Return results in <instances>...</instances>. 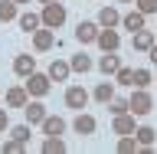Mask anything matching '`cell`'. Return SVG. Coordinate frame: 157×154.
<instances>
[{
    "mask_svg": "<svg viewBox=\"0 0 157 154\" xmlns=\"http://www.w3.org/2000/svg\"><path fill=\"white\" fill-rule=\"evenodd\" d=\"M39 23L43 26H49V30H59L62 23H66V7L62 3H43V10H39Z\"/></svg>",
    "mask_w": 157,
    "mask_h": 154,
    "instance_id": "cell-1",
    "label": "cell"
},
{
    "mask_svg": "<svg viewBox=\"0 0 157 154\" xmlns=\"http://www.w3.org/2000/svg\"><path fill=\"white\" fill-rule=\"evenodd\" d=\"M26 92H29V98H46L49 92H52V79L46 76V72H33V76H26Z\"/></svg>",
    "mask_w": 157,
    "mask_h": 154,
    "instance_id": "cell-2",
    "label": "cell"
},
{
    "mask_svg": "<svg viewBox=\"0 0 157 154\" xmlns=\"http://www.w3.org/2000/svg\"><path fill=\"white\" fill-rule=\"evenodd\" d=\"M128 105H131V115L144 118V115H151V112H154V98H151V92H147V89H134V92H131V98H128Z\"/></svg>",
    "mask_w": 157,
    "mask_h": 154,
    "instance_id": "cell-3",
    "label": "cell"
},
{
    "mask_svg": "<svg viewBox=\"0 0 157 154\" xmlns=\"http://www.w3.org/2000/svg\"><path fill=\"white\" fill-rule=\"evenodd\" d=\"M29 36H33V49H36V53H49V49L59 43L56 30H49V26H39L36 33H29Z\"/></svg>",
    "mask_w": 157,
    "mask_h": 154,
    "instance_id": "cell-4",
    "label": "cell"
},
{
    "mask_svg": "<svg viewBox=\"0 0 157 154\" xmlns=\"http://www.w3.org/2000/svg\"><path fill=\"white\" fill-rule=\"evenodd\" d=\"M72 131H75V135H82V138H92V135L98 131V121H95V115H88V112H75Z\"/></svg>",
    "mask_w": 157,
    "mask_h": 154,
    "instance_id": "cell-5",
    "label": "cell"
},
{
    "mask_svg": "<svg viewBox=\"0 0 157 154\" xmlns=\"http://www.w3.org/2000/svg\"><path fill=\"white\" fill-rule=\"evenodd\" d=\"M62 102H66V108H72V112H82V108L88 105V92L82 85H69L66 95H62Z\"/></svg>",
    "mask_w": 157,
    "mask_h": 154,
    "instance_id": "cell-6",
    "label": "cell"
},
{
    "mask_svg": "<svg viewBox=\"0 0 157 154\" xmlns=\"http://www.w3.org/2000/svg\"><path fill=\"white\" fill-rule=\"evenodd\" d=\"M134 128H137V115H131V112L111 118V131H115L118 138H121V135H134Z\"/></svg>",
    "mask_w": 157,
    "mask_h": 154,
    "instance_id": "cell-7",
    "label": "cell"
},
{
    "mask_svg": "<svg viewBox=\"0 0 157 154\" xmlns=\"http://www.w3.org/2000/svg\"><path fill=\"white\" fill-rule=\"evenodd\" d=\"M95 46L101 49V53H118V46H121V36H118V30H98Z\"/></svg>",
    "mask_w": 157,
    "mask_h": 154,
    "instance_id": "cell-8",
    "label": "cell"
},
{
    "mask_svg": "<svg viewBox=\"0 0 157 154\" xmlns=\"http://www.w3.org/2000/svg\"><path fill=\"white\" fill-rule=\"evenodd\" d=\"M23 115H26L29 125H39V121H43L49 112H46V105H43V98H29L26 105H23Z\"/></svg>",
    "mask_w": 157,
    "mask_h": 154,
    "instance_id": "cell-9",
    "label": "cell"
},
{
    "mask_svg": "<svg viewBox=\"0 0 157 154\" xmlns=\"http://www.w3.org/2000/svg\"><path fill=\"white\" fill-rule=\"evenodd\" d=\"M46 76L52 79V82H69V76H72V66H69V59H52L46 69Z\"/></svg>",
    "mask_w": 157,
    "mask_h": 154,
    "instance_id": "cell-10",
    "label": "cell"
},
{
    "mask_svg": "<svg viewBox=\"0 0 157 154\" xmlns=\"http://www.w3.org/2000/svg\"><path fill=\"white\" fill-rule=\"evenodd\" d=\"M33 72H36V56H26V53H20V56L13 59V76L26 79V76H33Z\"/></svg>",
    "mask_w": 157,
    "mask_h": 154,
    "instance_id": "cell-11",
    "label": "cell"
},
{
    "mask_svg": "<svg viewBox=\"0 0 157 154\" xmlns=\"http://www.w3.org/2000/svg\"><path fill=\"white\" fill-rule=\"evenodd\" d=\"M98 30H101V26H98L95 20H82V23L75 26V39H78V43H95Z\"/></svg>",
    "mask_w": 157,
    "mask_h": 154,
    "instance_id": "cell-12",
    "label": "cell"
},
{
    "mask_svg": "<svg viewBox=\"0 0 157 154\" xmlns=\"http://www.w3.org/2000/svg\"><path fill=\"white\" fill-rule=\"evenodd\" d=\"M95 23L101 30H118V26H121V17H118L115 7H101V10H98V17H95Z\"/></svg>",
    "mask_w": 157,
    "mask_h": 154,
    "instance_id": "cell-13",
    "label": "cell"
},
{
    "mask_svg": "<svg viewBox=\"0 0 157 154\" xmlns=\"http://www.w3.org/2000/svg\"><path fill=\"white\" fill-rule=\"evenodd\" d=\"M3 98H7V105H10V108H23V105L29 102V92H26V85L20 82V85H10Z\"/></svg>",
    "mask_w": 157,
    "mask_h": 154,
    "instance_id": "cell-14",
    "label": "cell"
},
{
    "mask_svg": "<svg viewBox=\"0 0 157 154\" xmlns=\"http://www.w3.org/2000/svg\"><path fill=\"white\" fill-rule=\"evenodd\" d=\"M121 66H124V62H121L118 53H101V59H98V72H101V76H115Z\"/></svg>",
    "mask_w": 157,
    "mask_h": 154,
    "instance_id": "cell-15",
    "label": "cell"
},
{
    "mask_svg": "<svg viewBox=\"0 0 157 154\" xmlns=\"http://www.w3.org/2000/svg\"><path fill=\"white\" fill-rule=\"evenodd\" d=\"M157 43V36H154V30H137V33H131V46L137 49V53H147V49Z\"/></svg>",
    "mask_w": 157,
    "mask_h": 154,
    "instance_id": "cell-16",
    "label": "cell"
},
{
    "mask_svg": "<svg viewBox=\"0 0 157 154\" xmlns=\"http://www.w3.org/2000/svg\"><path fill=\"white\" fill-rule=\"evenodd\" d=\"M39 128H43V135H46V138H52V135H66V118L46 115L43 121H39Z\"/></svg>",
    "mask_w": 157,
    "mask_h": 154,
    "instance_id": "cell-17",
    "label": "cell"
},
{
    "mask_svg": "<svg viewBox=\"0 0 157 154\" xmlns=\"http://www.w3.org/2000/svg\"><path fill=\"white\" fill-rule=\"evenodd\" d=\"M144 13L141 10H131V13H124L121 17V30H128V33H137V30H144Z\"/></svg>",
    "mask_w": 157,
    "mask_h": 154,
    "instance_id": "cell-18",
    "label": "cell"
},
{
    "mask_svg": "<svg viewBox=\"0 0 157 154\" xmlns=\"http://www.w3.org/2000/svg\"><path fill=\"white\" fill-rule=\"evenodd\" d=\"M92 98H95L98 105H108V102L115 98V82H98V85L92 89Z\"/></svg>",
    "mask_w": 157,
    "mask_h": 154,
    "instance_id": "cell-19",
    "label": "cell"
},
{
    "mask_svg": "<svg viewBox=\"0 0 157 154\" xmlns=\"http://www.w3.org/2000/svg\"><path fill=\"white\" fill-rule=\"evenodd\" d=\"M134 138H137V144H141V148H154L157 131H154L151 125H137V128H134Z\"/></svg>",
    "mask_w": 157,
    "mask_h": 154,
    "instance_id": "cell-20",
    "label": "cell"
},
{
    "mask_svg": "<svg viewBox=\"0 0 157 154\" xmlns=\"http://www.w3.org/2000/svg\"><path fill=\"white\" fill-rule=\"evenodd\" d=\"M17 23H20V30H23V33H36V30L43 26V23H39V13H29V10H26V13H20Z\"/></svg>",
    "mask_w": 157,
    "mask_h": 154,
    "instance_id": "cell-21",
    "label": "cell"
},
{
    "mask_svg": "<svg viewBox=\"0 0 157 154\" xmlns=\"http://www.w3.org/2000/svg\"><path fill=\"white\" fill-rule=\"evenodd\" d=\"M43 154H66L69 148H66V141H62V135H52V138H46L43 141V148H39Z\"/></svg>",
    "mask_w": 157,
    "mask_h": 154,
    "instance_id": "cell-22",
    "label": "cell"
},
{
    "mask_svg": "<svg viewBox=\"0 0 157 154\" xmlns=\"http://www.w3.org/2000/svg\"><path fill=\"white\" fill-rule=\"evenodd\" d=\"M20 17V7L13 0H0V23H13Z\"/></svg>",
    "mask_w": 157,
    "mask_h": 154,
    "instance_id": "cell-23",
    "label": "cell"
},
{
    "mask_svg": "<svg viewBox=\"0 0 157 154\" xmlns=\"http://www.w3.org/2000/svg\"><path fill=\"white\" fill-rule=\"evenodd\" d=\"M141 151V144H137L134 135H121L118 138V154H137Z\"/></svg>",
    "mask_w": 157,
    "mask_h": 154,
    "instance_id": "cell-24",
    "label": "cell"
},
{
    "mask_svg": "<svg viewBox=\"0 0 157 154\" xmlns=\"http://www.w3.org/2000/svg\"><path fill=\"white\" fill-rule=\"evenodd\" d=\"M69 66H72V72H78V76H82V72H88V69L95 66V62H92L85 53H75V56L69 59Z\"/></svg>",
    "mask_w": 157,
    "mask_h": 154,
    "instance_id": "cell-25",
    "label": "cell"
},
{
    "mask_svg": "<svg viewBox=\"0 0 157 154\" xmlns=\"http://www.w3.org/2000/svg\"><path fill=\"white\" fill-rule=\"evenodd\" d=\"M151 82H154V72L151 69H134V76H131V85L134 89H147Z\"/></svg>",
    "mask_w": 157,
    "mask_h": 154,
    "instance_id": "cell-26",
    "label": "cell"
},
{
    "mask_svg": "<svg viewBox=\"0 0 157 154\" xmlns=\"http://www.w3.org/2000/svg\"><path fill=\"white\" fill-rule=\"evenodd\" d=\"M108 112H111V118H115V115L131 112V105H128V98H111V102H108Z\"/></svg>",
    "mask_w": 157,
    "mask_h": 154,
    "instance_id": "cell-27",
    "label": "cell"
},
{
    "mask_svg": "<svg viewBox=\"0 0 157 154\" xmlns=\"http://www.w3.org/2000/svg\"><path fill=\"white\" fill-rule=\"evenodd\" d=\"M131 76H134V69L121 66V69H118V72H115V79H118L115 85H128V89H131Z\"/></svg>",
    "mask_w": 157,
    "mask_h": 154,
    "instance_id": "cell-28",
    "label": "cell"
},
{
    "mask_svg": "<svg viewBox=\"0 0 157 154\" xmlns=\"http://www.w3.org/2000/svg\"><path fill=\"white\" fill-rule=\"evenodd\" d=\"M134 3H137L134 10H141L144 17H154V13H157V0H134Z\"/></svg>",
    "mask_w": 157,
    "mask_h": 154,
    "instance_id": "cell-29",
    "label": "cell"
},
{
    "mask_svg": "<svg viewBox=\"0 0 157 154\" xmlns=\"http://www.w3.org/2000/svg\"><path fill=\"white\" fill-rule=\"evenodd\" d=\"M10 135L17 138V141H23V144H26V141H29V121H26V125H17V128H10Z\"/></svg>",
    "mask_w": 157,
    "mask_h": 154,
    "instance_id": "cell-30",
    "label": "cell"
},
{
    "mask_svg": "<svg viewBox=\"0 0 157 154\" xmlns=\"http://www.w3.org/2000/svg\"><path fill=\"white\" fill-rule=\"evenodd\" d=\"M23 148H26V144H23V141H17V138H10L7 144H3V151H7V154H20V151H23Z\"/></svg>",
    "mask_w": 157,
    "mask_h": 154,
    "instance_id": "cell-31",
    "label": "cell"
},
{
    "mask_svg": "<svg viewBox=\"0 0 157 154\" xmlns=\"http://www.w3.org/2000/svg\"><path fill=\"white\" fill-rule=\"evenodd\" d=\"M7 128H10V118H7V112L0 108V131H7Z\"/></svg>",
    "mask_w": 157,
    "mask_h": 154,
    "instance_id": "cell-32",
    "label": "cell"
},
{
    "mask_svg": "<svg viewBox=\"0 0 157 154\" xmlns=\"http://www.w3.org/2000/svg\"><path fill=\"white\" fill-rule=\"evenodd\" d=\"M147 59H151V66H157V43L147 49Z\"/></svg>",
    "mask_w": 157,
    "mask_h": 154,
    "instance_id": "cell-33",
    "label": "cell"
},
{
    "mask_svg": "<svg viewBox=\"0 0 157 154\" xmlns=\"http://www.w3.org/2000/svg\"><path fill=\"white\" fill-rule=\"evenodd\" d=\"M13 3H17V7H26V3H33V0H13Z\"/></svg>",
    "mask_w": 157,
    "mask_h": 154,
    "instance_id": "cell-34",
    "label": "cell"
},
{
    "mask_svg": "<svg viewBox=\"0 0 157 154\" xmlns=\"http://www.w3.org/2000/svg\"><path fill=\"white\" fill-rule=\"evenodd\" d=\"M39 3H56V0H39Z\"/></svg>",
    "mask_w": 157,
    "mask_h": 154,
    "instance_id": "cell-35",
    "label": "cell"
},
{
    "mask_svg": "<svg viewBox=\"0 0 157 154\" xmlns=\"http://www.w3.org/2000/svg\"><path fill=\"white\" fill-rule=\"evenodd\" d=\"M118 3H134V0H118Z\"/></svg>",
    "mask_w": 157,
    "mask_h": 154,
    "instance_id": "cell-36",
    "label": "cell"
},
{
    "mask_svg": "<svg viewBox=\"0 0 157 154\" xmlns=\"http://www.w3.org/2000/svg\"><path fill=\"white\" fill-rule=\"evenodd\" d=\"M59 3H62V0H59Z\"/></svg>",
    "mask_w": 157,
    "mask_h": 154,
    "instance_id": "cell-37",
    "label": "cell"
}]
</instances>
